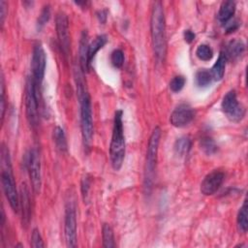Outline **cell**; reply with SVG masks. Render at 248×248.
<instances>
[{
	"instance_id": "cell-28",
	"label": "cell",
	"mask_w": 248,
	"mask_h": 248,
	"mask_svg": "<svg viewBox=\"0 0 248 248\" xmlns=\"http://www.w3.org/2000/svg\"><path fill=\"white\" fill-rule=\"evenodd\" d=\"M185 82H186V79L183 76H176L170 80V89L174 93L179 92L184 87Z\"/></svg>"
},
{
	"instance_id": "cell-16",
	"label": "cell",
	"mask_w": 248,
	"mask_h": 248,
	"mask_svg": "<svg viewBox=\"0 0 248 248\" xmlns=\"http://www.w3.org/2000/svg\"><path fill=\"white\" fill-rule=\"evenodd\" d=\"M234 12H235V3L233 1H230V0L223 1L219 8L217 18L220 21V23L226 24L231 20V18L234 15Z\"/></svg>"
},
{
	"instance_id": "cell-29",
	"label": "cell",
	"mask_w": 248,
	"mask_h": 248,
	"mask_svg": "<svg viewBox=\"0 0 248 248\" xmlns=\"http://www.w3.org/2000/svg\"><path fill=\"white\" fill-rule=\"evenodd\" d=\"M111 64L115 68H121L124 63V53L121 49H114L110 55Z\"/></svg>"
},
{
	"instance_id": "cell-2",
	"label": "cell",
	"mask_w": 248,
	"mask_h": 248,
	"mask_svg": "<svg viewBox=\"0 0 248 248\" xmlns=\"http://www.w3.org/2000/svg\"><path fill=\"white\" fill-rule=\"evenodd\" d=\"M123 111L118 109L114 113L113 128L111 140L109 144V157L111 167L115 170H119L125 158V137L122 122Z\"/></svg>"
},
{
	"instance_id": "cell-14",
	"label": "cell",
	"mask_w": 248,
	"mask_h": 248,
	"mask_svg": "<svg viewBox=\"0 0 248 248\" xmlns=\"http://www.w3.org/2000/svg\"><path fill=\"white\" fill-rule=\"evenodd\" d=\"M30 196L28 188L25 184H22L20 186V192H19V206L21 211V222L22 226L27 227L30 218H31V205H30Z\"/></svg>"
},
{
	"instance_id": "cell-30",
	"label": "cell",
	"mask_w": 248,
	"mask_h": 248,
	"mask_svg": "<svg viewBox=\"0 0 248 248\" xmlns=\"http://www.w3.org/2000/svg\"><path fill=\"white\" fill-rule=\"evenodd\" d=\"M31 246L34 248H43L45 247V243L41 236V233L38 229H34L31 234Z\"/></svg>"
},
{
	"instance_id": "cell-15",
	"label": "cell",
	"mask_w": 248,
	"mask_h": 248,
	"mask_svg": "<svg viewBox=\"0 0 248 248\" xmlns=\"http://www.w3.org/2000/svg\"><path fill=\"white\" fill-rule=\"evenodd\" d=\"M108 38L106 35L97 36L89 45H88V52H87V67L88 71L91 69V64L96 56V53L107 44Z\"/></svg>"
},
{
	"instance_id": "cell-21",
	"label": "cell",
	"mask_w": 248,
	"mask_h": 248,
	"mask_svg": "<svg viewBox=\"0 0 248 248\" xmlns=\"http://www.w3.org/2000/svg\"><path fill=\"white\" fill-rule=\"evenodd\" d=\"M236 223L238 230L241 232H246L248 229V206H247V201L244 200L243 204L239 208V211L237 213Z\"/></svg>"
},
{
	"instance_id": "cell-12",
	"label": "cell",
	"mask_w": 248,
	"mask_h": 248,
	"mask_svg": "<svg viewBox=\"0 0 248 248\" xmlns=\"http://www.w3.org/2000/svg\"><path fill=\"white\" fill-rule=\"evenodd\" d=\"M195 116L194 109L187 104H181L177 106L170 114V122L174 127H184L188 125Z\"/></svg>"
},
{
	"instance_id": "cell-1",
	"label": "cell",
	"mask_w": 248,
	"mask_h": 248,
	"mask_svg": "<svg viewBox=\"0 0 248 248\" xmlns=\"http://www.w3.org/2000/svg\"><path fill=\"white\" fill-rule=\"evenodd\" d=\"M150 30L154 56L158 63H162L166 57L167 44L164 9L162 3L159 1L153 3L150 18Z\"/></svg>"
},
{
	"instance_id": "cell-3",
	"label": "cell",
	"mask_w": 248,
	"mask_h": 248,
	"mask_svg": "<svg viewBox=\"0 0 248 248\" xmlns=\"http://www.w3.org/2000/svg\"><path fill=\"white\" fill-rule=\"evenodd\" d=\"M1 162H2V171H1V183L4 194L12 207L16 212L19 209V194L17 193L13 171L10 161L9 151L4 144L1 148Z\"/></svg>"
},
{
	"instance_id": "cell-11",
	"label": "cell",
	"mask_w": 248,
	"mask_h": 248,
	"mask_svg": "<svg viewBox=\"0 0 248 248\" xmlns=\"http://www.w3.org/2000/svg\"><path fill=\"white\" fill-rule=\"evenodd\" d=\"M56 33L60 48L67 57L70 52V33L68 16L64 12H59L56 15Z\"/></svg>"
},
{
	"instance_id": "cell-26",
	"label": "cell",
	"mask_w": 248,
	"mask_h": 248,
	"mask_svg": "<svg viewBox=\"0 0 248 248\" xmlns=\"http://www.w3.org/2000/svg\"><path fill=\"white\" fill-rule=\"evenodd\" d=\"M196 55L202 61H209L213 57V50L208 45L202 44L197 47Z\"/></svg>"
},
{
	"instance_id": "cell-10",
	"label": "cell",
	"mask_w": 248,
	"mask_h": 248,
	"mask_svg": "<svg viewBox=\"0 0 248 248\" xmlns=\"http://www.w3.org/2000/svg\"><path fill=\"white\" fill-rule=\"evenodd\" d=\"M27 169L30 176L33 191L36 194L40 193L42 186V175H41V163L38 151L34 148L31 149L27 157Z\"/></svg>"
},
{
	"instance_id": "cell-22",
	"label": "cell",
	"mask_w": 248,
	"mask_h": 248,
	"mask_svg": "<svg viewBox=\"0 0 248 248\" xmlns=\"http://www.w3.org/2000/svg\"><path fill=\"white\" fill-rule=\"evenodd\" d=\"M53 140H54V143L58 150H60L61 152L67 151L68 144H67L66 136H65L63 129L59 126H56L53 129Z\"/></svg>"
},
{
	"instance_id": "cell-13",
	"label": "cell",
	"mask_w": 248,
	"mask_h": 248,
	"mask_svg": "<svg viewBox=\"0 0 248 248\" xmlns=\"http://www.w3.org/2000/svg\"><path fill=\"white\" fill-rule=\"evenodd\" d=\"M225 179V173L219 170H214L205 175L202 184L201 192L205 196L213 195L221 187Z\"/></svg>"
},
{
	"instance_id": "cell-23",
	"label": "cell",
	"mask_w": 248,
	"mask_h": 248,
	"mask_svg": "<svg viewBox=\"0 0 248 248\" xmlns=\"http://www.w3.org/2000/svg\"><path fill=\"white\" fill-rule=\"evenodd\" d=\"M200 147L206 155H213L217 152L218 146L211 137H202L200 140Z\"/></svg>"
},
{
	"instance_id": "cell-8",
	"label": "cell",
	"mask_w": 248,
	"mask_h": 248,
	"mask_svg": "<svg viewBox=\"0 0 248 248\" xmlns=\"http://www.w3.org/2000/svg\"><path fill=\"white\" fill-rule=\"evenodd\" d=\"M46 57L44 47L41 44H37L34 46L33 52H32V59H31V71L32 75L31 78H33L35 84L40 89L46 71Z\"/></svg>"
},
{
	"instance_id": "cell-6",
	"label": "cell",
	"mask_w": 248,
	"mask_h": 248,
	"mask_svg": "<svg viewBox=\"0 0 248 248\" xmlns=\"http://www.w3.org/2000/svg\"><path fill=\"white\" fill-rule=\"evenodd\" d=\"M39 88L35 84L33 78L29 77L25 86V108L26 116L29 124L32 127H37L39 124Z\"/></svg>"
},
{
	"instance_id": "cell-20",
	"label": "cell",
	"mask_w": 248,
	"mask_h": 248,
	"mask_svg": "<svg viewBox=\"0 0 248 248\" xmlns=\"http://www.w3.org/2000/svg\"><path fill=\"white\" fill-rule=\"evenodd\" d=\"M191 147H192V140L188 137H181L177 139L173 145L175 153L179 156L187 155L190 152Z\"/></svg>"
},
{
	"instance_id": "cell-27",
	"label": "cell",
	"mask_w": 248,
	"mask_h": 248,
	"mask_svg": "<svg viewBox=\"0 0 248 248\" xmlns=\"http://www.w3.org/2000/svg\"><path fill=\"white\" fill-rule=\"evenodd\" d=\"M49 17H50V7L49 5H46L42 9L39 15V17L37 19V29L39 31L43 29V27L46 24V22L49 20Z\"/></svg>"
},
{
	"instance_id": "cell-19",
	"label": "cell",
	"mask_w": 248,
	"mask_h": 248,
	"mask_svg": "<svg viewBox=\"0 0 248 248\" xmlns=\"http://www.w3.org/2000/svg\"><path fill=\"white\" fill-rule=\"evenodd\" d=\"M227 57L224 52H220L219 57L217 61L214 63L210 70V74L212 76L213 80H220L223 78L224 74H225V68H226V62H227Z\"/></svg>"
},
{
	"instance_id": "cell-35",
	"label": "cell",
	"mask_w": 248,
	"mask_h": 248,
	"mask_svg": "<svg viewBox=\"0 0 248 248\" xmlns=\"http://www.w3.org/2000/svg\"><path fill=\"white\" fill-rule=\"evenodd\" d=\"M97 16L99 18V20L104 23L107 19V11L106 10H101L99 12H97Z\"/></svg>"
},
{
	"instance_id": "cell-24",
	"label": "cell",
	"mask_w": 248,
	"mask_h": 248,
	"mask_svg": "<svg viewBox=\"0 0 248 248\" xmlns=\"http://www.w3.org/2000/svg\"><path fill=\"white\" fill-rule=\"evenodd\" d=\"M102 236H103V246L105 248H112L115 246L114 243V234L112 228L105 223L102 228Z\"/></svg>"
},
{
	"instance_id": "cell-25",
	"label": "cell",
	"mask_w": 248,
	"mask_h": 248,
	"mask_svg": "<svg viewBox=\"0 0 248 248\" xmlns=\"http://www.w3.org/2000/svg\"><path fill=\"white\" fill-rule=\"evenodd\" d=\"M212 80L213 78L210 74V71L202 69L196 73L195 82L199 87H206L211 83Z\"/></svg>"
},
{
	"instance_id": "cell-32",
	"label": "cell",
	"mask_w": 248,
	"mask_h": 248,
	"mask_svg": "<svg viewBox=\"0 0 248 248\" xmlns=\"http://www.w3.org/2000/svg\"><path fill=\"white\" fill-rule=\"evenodd\" d=\"M183 36H184L185 42L188 43V44H191L194 41V39H195V33L192 30H190V29L185 30L184 33H183Z\"/></svg>"
},
{
	"instance_id": "cell-31",
	"label": "cell",
	"mask_w": 248,
	"mask_h": 248,
	"mask_svg": "<svg viewBox=\"0 0 248 248\" xmlns=\"http://www.w3.org/2000/svg\"><path fill=\"white\" fill-rule=\"evenodd\" d=\"M90 185H91L90 176L88 174H85L81 179V195H82L84 202L87 199L88 192H89V189H90Z\"/></svg>"
},
{
	"instance_id": "cell-17",
	"label": "cell",
	"mask_w": 248,
	"mask_h": 248,
	"mask_svg": "<svg viewBox=\"0 0 248 248\" xmlns=\"http://www.w3.org/2000/svg\"><path fill=\"white\" fill-rule=\"evenodd\" d=\"M88 34L86 30H83L79 40V68L82 73L88 72L87 67V52H88Z\"/></svg>"
},
{
	"instance_id": "cell-34",
	"label": "cell",
	"mask_w": 248,
	"mask_h": 248,
	"mask_svg": "<svg viewBox=\"0 0 248 248\" xmlns=\"http://www.w3.org/2000/svg\"><path fill=\"white\" fill-rule=\"evenodd\" d=\"M227 27H226V32L227 33H232L233 31H235L237 28H238V22L237 21H232V22H228L226 23Z\"/></svg>"
},
{
	"instance_id": "cell-7",
	"label": "cell",
	"mask_w": 248,
	"mask_h": 248,
	"mask_svg": "<svg viewBox=\"0 0 248 248\" xmlns=\"http://www.w3.org/2000/svg\"><path fill=\"white\" fill-rule=\"evenodd\" d=\"M221 108L226 116L232 122L240 121L245 115V108L238 103L236 92L234 90H230L225 94L221 103Z\"/></svg>"
},
{
	"instance_id": "cell-4",
	"label": "cell",
	"mask_w": 248,
	"mask_h": 248,
	"mask_svg": "<svg viewBox=\"0 0 248 248\" xmlns=\"http://www.w3.org/2000/svg\"><path fill=\"white\" fill-rule=\"evenodd\" d=\"M160 138H161V129L159 127H156L152 131V134L149 138L147 151H146V159H145V166H144V180H143L144 190L146 193L150 192L153 185V181H154Z\"/></svg>"
},
{
	"instance_id": "cell-18",
	"label": "cell",
	"mask_w": 248,
	"mask_h": 248,
	"mask_svg": "<svg viewBox=\"0 0 248 248\" xmlns=\"http://www.w3.org/2000/svg\"><path fill=\"white\" fill-rule=\"evenodd\" d=\"M245 51V45L241 40L235 39L229 43L227 46V51L224 52L227 59H238Z\"/></svg>"
},
{
	"instance_id": "cell-9",
	"label": "cell",
	"mask_w": 248,
	"mask_h": 248,
	"mask_svg": "<svg viewBox=\"0 0 248 248\" xmlns=\"http://www.w3.org/2000/svg\"><path fill=\"white\" fill-rule=\"evenodd\" d=\"M64 234L68 247L77 246V214L76 206L73 202H68L65 209V222H64Z\"/></svg>"
},
{
	"instance_id": "cell-5",
	"label": "cell",
	"mask_w": 248,
	"mask_h": 248,
	"mask_svg": "<svg viewBox=\"0 0 248 248\" xmlns=\"http://www.w3.org/2000/svg\"><path fill=\"white\" fill-rule=\"evenodd\" d=\"M80 105V128L85 148H89L93 139V117L89 94L86 89L78 92Z\"/></svg>"
},
{
	"instance_id": "cell-33",
	"label": "cell",
	"mask_w": 248,
	"mask_h": 248,
	"mask_svg": "<svg viewBox=\"0 0 248 248\" xmlns=\"http://www.w3.org/2000/svg\"><path fill=\"white\" fill-rule=\"evenodd\" d=\"M6 2L0 1V18H1V24L3 25L5 17H6Z\"/></svg>"
}]
</instances>
